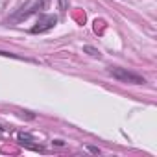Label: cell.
Masks as SVG:
<instances>
[{
    "label": "cell",
    "mask_w": 157,
    "mask_h": 157,
    "mask_svg": "<svg viewBox=\"0 0 157 157\" xmlns=\"http://www.w3.org/2000/svg\"><path fill=\"white\" fill-rule=\"evenodd\" d=\"M57 24V17L56 15H41L37 21V26L32 28V33H44L48 30H52Z\"/></svg>",
    "instance_id": "cell-2"
},
{
    "label": "cell",
    "mask_w": 157,
    "mask_h": 157,
    "mask_svg": "<svg viewBox=\"0 0 157 157\" xmlns=\"http://www.w3.org/2000/svg\"><path fill=\"white\" fill-rule=\"evenodd\" d=\"M109 74L115 78V80L122 82V83H129V85H142L146 83V80L142 76L128 70V68H122V67H109Z\"/></svg>",
    "instance_id": "cell-1"
},
{
    "label": "cell",
    "mask_w": 157,
    "mask_h": 157,
    "mask_svg": "<svg viewBox=\"0 0 157 157\" xmlns=\"http://www.w3.org/2000/svg\"><path fill=\"white\" fill-rule=\"evenodd\" d=\"M19 140H21V144H22V146H28V148L39 150L35 144H32V142H33V137H32V135H28V133H19Z\"/></svg>",
    "instance_id": "cell-3"
},
{
    "label": "cell",
    "mask_w": 157,
    "mask_h": 157,
    "mask_svg": "<svg viewBox=\"0 0 157 157\" xmlns=\"http://www.w3.org/2000/svg\"><path fill=\"white\" fill-rule=\"evenodd\" d=\"M83 50H85V52H89V54H91V56H94V57H100V52H98L96 48H93V46H85Z\"/></svg>",
    "instance_id": "cell-4"
}]
</instances>
